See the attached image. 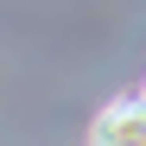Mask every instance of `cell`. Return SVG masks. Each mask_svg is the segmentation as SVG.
<instances>
[{
  "label": "cell",
  "mask_w": 146,
  "mask_h": 146,
  "mask_svg": "<svg viewBox=\"0 0 146 146\" xmlns=\"http://www.w3.org/2000/svg\"><path fill=\"white\" fill-rule=\"evenodd\" d=\"M89 146H146V95H121L95 114Z\"/></svg>",
  "instance_id": "obj_1"
}]
</instances>
